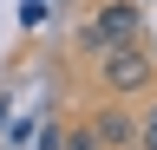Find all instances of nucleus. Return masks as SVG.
Listing matches in <instances>:
<instances>
[{
	"instance_id": "obj_1",
	"label": "nucleus",
	"mask_w": 157,
	"mask_h": 150,
	"mask_svg": "<svg viewBox=\"0 0 157 150\" xmlns=\"http://www.w3.org/2000/svg\"><path fill=\"white\" fill-rule=\"evenodd\" d=\"M105 85L118 91V98H131V91H144L151 79H157V59H151V46L144 39H131V46H105Z\"/></svg>"
},
{
	"instance_id": "obj_2",
	"label": "nucleus",
	"mask_w": 157,
	"mask_h": 150,
	"mask_svg": "<svg viewBox=\"0 0 157 150\" xmlns=\"http://www.w3.org/2000/svg\"><path fill=\"white\" fill-rule=\"evenodd\" d=\"M131 39H144V13H137L131 0L105 7V13L85 26V46H92V52H105V46H131Z\"/></svg>"
},
{
	"instance_id": "obj_3",
	"label": "nucleus",
	"mask_w": 157,
	"mask_h": 150,
	"mask_svg": "<svg viewBox=\"0 0 157 150\" xmlns=\"http://www.w3.org/2000/svg\"><path fill=\"white\" fill-rule=\"evenodd\" d=\"M92 137L105 144V150H118V144H137V118H131V111H118V104H105V111L92 118Z\"/></svg>"
},
{
	"instance_id": "obj_4",
	"label": "nucleus",
	"mask_w": 157,
	"mask_h": 150,
	"mask_svg": "<svg viewBox=\"0 0 157 150\" xmlns=\"http://www.w3.org/2000/svg\"><path fill=\"white\" fill-rule=\"evenodd\" d=\"M59 150H105V144L92 137V124H78V130H66V144H59Z\"/></svg>"
},
{
	"instance_id": "obj_5",
	"label": "nucleus",
	"mask_w": 157,
	"mask_h": 150,
	"mask_svg": "<svg viewBox=\"0 0 157 150\" xmlns=\"http://www.w3.org/2000/svg\"><path fill=\"white\" fill-rule=\"evenodd\" d=\"M137 144L157 150V111H144V118H137Z\"/></svg>"
},
{
	"instance_id": "obj_6",
	"label": "nucleus",
	"mask_w": 157,
	"mask_h": 150,
	"mask_svg": "<svg viewBox=\"0 0 157 150\" xmlns=\"http://www.w3.org/2000/svg\"><path fill=\"white\" fill-rule=\"evenodd\" d=\"M59 144H66V130H59V124H52V130H46V137H39V150H59Z\"/></svg>"
},
{
	"instance_id": "obj_7",
	"label": "nucleus",
	"mask_w": 157,
	"mask_h": 150,
	"mask_svg": "<svg viewBox=\"0 0 157 150\" xmlns=\"http://www.w3.org/2000/svg\"><path fill=\"white\" fill-rule=\"evenodd\" d=\"M118 150H144V144H118Z\"/></svg>"
}]
</instances>
